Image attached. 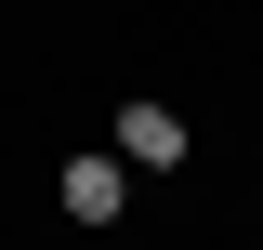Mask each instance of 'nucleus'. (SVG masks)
I'll use <instances>...</instances> for the list:
<instances>
[{"mask_svg":"<svg viewBox=\"0 0 263 250\" xmlns=\"http://www.w3.org/2000/svg\"><path fill=\"white\" fill-rule=\"evenodd\" d=\"M119 158H132V171H171V158H184V105L132 93V105H119Z\"/></svg>","mask_w":263,"mask_h":250,"instance_id":"f257e3e1","label":"nucleus"},{"mask_svg":"<svg viewBox=\"0 0 263 250\" xmlns=\"http://www.w3.org/2000/svg\"><path fill=\"white\" fill-rule=\"evenodd\" d=\"M119 198H132V158H66V211L79 224H119Z\"/></svg>","mask_w":263,"mask_h":250,"instance_id":"f03ea898","label":"nucleus"}]
</instances>
